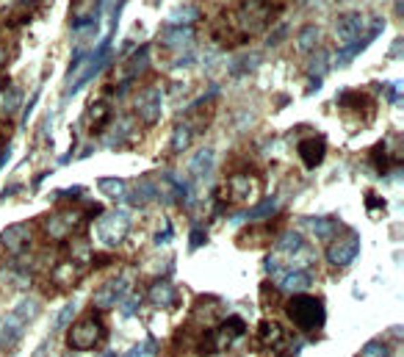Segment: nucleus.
<instances>
[{
	"label": "nucleus",
	"instance_id": "4468645a",
	"mask_svg": "<svg viewBox=\"0 0 404 357\" xmlns=\"http://www.w3.org/2000/svg\"><path fill=\"white\" fill-rule=\"evenodd\" d=\"M28 241H31V230H28V225H12V227H6L3 230V236H0V244H3V249L6 252H23V249H28Z\"/></svg>",
	"mask_w": 404,
	"mask_h": 357
},
{
	"label": "nucleus",
	"instance_id": "b1692460",
	"mask_svg": "<svg viewBox=\"0 0 404 357\" xmlns=\"http://www.w3.org/2000/svg\"><path fill=\"white\" fill-rule=\"evenodd\" d=\"M97 186H100V191H103L105 197H111V199H122V197L127 194V183L119 180V177H103Z\"/></svg>",
	"mask_w": 404,
	"mask_h": 357
},
{
	"label": "nucleus",
	"instance_id": "72a5a7b5",
	"mask_svg": "<svg viewBox=\"0 0 404 357\" xmlns=\"http://www.w3.org/2000/svg\"><path fill=\"white\" fill-rule=\"evenodd\" d=\"M366 202H368V210H374V208H382V210H385V199H377V194H374V191H368V194H366Z\"/></svg>",
	"mask_w": 404,
	"mask_h": 357
},
{
	"label": "nucleus",
	"instance_id": "f257e3e1",
	"mask_svg": "<svg viewBox=\"0 0 404 357\" xmlns=\"http://www.w3.org/2000/svg\"><path fill=\"white\" fill-rule=\"evenodd\" d=\"M286 316L291 319V324L299 332H316L324 327L327 321V310H324V299L313 297V294H294L286 302Z\"/></svg>",
	"mask_w": 404,
	"mask_h": 357
},
{
	"label": "nucleus",
	"instance_id": "412c9836",
	"mask_svg": "<svg viewBox=\"0 0 404 357\" xmlns=\"http://www.w3.org/2000/svg\"><path fill=\"white\" fill-rule=\"evenodd\" d=\"M307 249V244H305V238H302V233H296V230H288V233H283L280 238H277V255H302Z\"/></svg>",
	"mask_w": 404,
	"mask_h": 357
},
{
	"label": "nucleus",
	"instance_id": "f8f14e48",
	"mask_svg": "<svg viewBox=\"0 0 404 357\" xmlns=\"http://www.w3.org/2000/svg\"><path fill=\"white\" fill-rule=\"evenodd\" d=\"M227 202H247L249 197H255V177L249 172H238L227 177Z\"/></svg>",
	"mask_w": 404,
	"mask_h": 357
},
{
	"label": "nucleus",
	"instance_id": "6ab92c4d",
	"mask_svg": "<svg viewBox=\"0 0 404 357\" xmlns=\"http://www.w3.org/2000/svg\"><path fill=\"white\" fill-rule=\"evenodd\" d=\"M158 39H161V45H166L172 50H183V45H188L194 39V28L191 25H169Z\"/></svg>",
	"mask_w": 404,
	"mask_h": 357
},
{
	"label": "nucleus",
	"instance_id": "2eb2a0df",
	"mask_svg": "<svg viewBox=\"0 0 404 357\" xmlns=\"http://www.w3.org/2000/svg\"><path fill=\"white\" fill-rule=\"evenodd\" d=\"M111 119H114V106H111V100H97V103L89 108V130H92L94 136L105 133V127L111 125Z\"/></svg>",
	"mask_w": 404,
	"mask_h": 357
},
{
	"label": "nucleus",
	"instance_id": "a211bd4d",
	"mask_svg": "<svg viewBox=\"0 0 404 357\" xmlns=\"http://www.w3.org/2000/svg\"><path fill=\"white\" fill-rule=\"evenodd\" d=\"M305 225H307V230H310L316 238H321V241H329V238H335V236L341 233V222L332 219V217H307Z\"/></svg>",
	"mask_w": 404,
	"mask_h": 357
},
{
	"label": "nucleus",
	"instance_id": "c756f323",
	"mask_svg": "<svg viewBox=\"0 0 404 357\" xmlns=\"http://www.w3.org/2000/svg\"><path fill=\"white\" fill-rule=\"evenodd\" d=\"M360 357H390V352H388V343L385 341H368L360 349Z\"/></svg>",
	"mask_w": 404,
	"mask_h": 357
},
{
	"label": "nucleus",
	"instance_id": "a878e982",
	"mask_svg": "<svg viewBox=\"0 0 404 357\" xmlns=\"http://www.w3.org/2000/svg\"><path fill=\"white\" fill-rule=\"evenodd\" d=\"M283 338H286V332H283V327H280L277 321H260V341H263L266 346L280 343Z\"/></svg>",
	"mask_w": 404,
	"mask_h": 357
},
{
	"label": "nucleus",
	"instance_id": "9b49d317",
	"mask_svg": "<svg viewBox=\"0 0 404 357\" xmlns=\"http://www.w3.org/2000/svg\"><path fill=\"white\" fill-rule=\"evenodd\" d=\"M23 335H25V324L14 313L0 316V352L14 349L23 341Z\"/></svg>",
	"mask_w": 404,
	"mask_h": 357
},
{
	"label": "nucleus",
	"instance_id": "7c9ffc66",
	"mask_svg": "<svg viewBox=\"0 0 404 357\" xmlns=\"http://www.w3.org/2000/svg\"><path fill=\"white\" fill-rule=\"evenodd\" d=\"M73 316H75V302H66L64 308H61V313L55 316V330H66V327H70L73 324Z\"/></svg>",
	"mask_w": 404,
	"mask_h": 357
},
{
	"label": "nucleus",
	"instance_id": "7ed1b4c3",
	"mask_svg": "<svg viewBox=\"0 0 404 357\" xmlns=\"http://www.w3.org/2000/svg\"><path fill=\"white\" fill-rule=\"evenodd\" d=\"M103 338H105V324H103V319L94 316V313H89V316H84L81 321H75V324L70 327V332H66V346H70L73 352H89V349H94Z\"/></svg>",
	"mask_w": 404,
	"mask_h": 357
},
{
	"label": "nucleus",
	"instance_id": "dca6fc26",
	"mask_svg": "<svg viewBox=\"0 0 404 357\" xmlns=\"http://www.w3.org/2000/svg\"><path fill=\"white\" fill-rule=\"evenodd\" d=\"M150 302L155 305V308H175L177 305V288L169 282V280H155L153 285H150Z\"/></svg>",
	"mask_w": 404,
	"mask_h": 357
},
{
	"label": "nucleus",
	"instance_id": "393cba45",
	"mask_svg": "<svg viewBox=\"0 0 404 357\" xmlns=\"http://www.w3.org/2000/svg\"><path fill=\"white\" fill-rule=\"evenodd\" d=\"M191 136H194V130L186 122H177V127L172 133V153H183L191 145Z\"/></svg>",
	"mask_w": 404,
	"mask_h": 357
},
{
	"label": "nucleus",
	"instance_id": "423d86ee",
	"mask_svg": "<svg viewBox=\"0 0 404 357\" xmlns=\"http://www.w3.org/2000/svg\"><path fill=\"white\" fill-rule=\"evenodd\" d=\"M335 106H338L346 116H366V125L374 119L377 114V100L368 95V92H360V89H346L335 97Z\"/></svg>",
	"mask_w": 404,
	"mask_h": 357
},
{
	"label": "nucleus",
	"instance_id": "ddd939ff",
	"mask_svg": "<svg viewBox=\"0 0 404 357\" xmlns=\"http://www.w3.org/2000/svg\"><path fill=\"white\" fill-rule=\"evenodd\" d=\"M111 125H114V133L105 141L108 147H125L127 141L136 138V122H133V116H116L111 119Z\"/></svg>",
	"mask_w": 404,
	"mask_h": 357
},
{
	"label": "nucleus",
	"instance_id": "0eeeda50",
	"mask_svg": "<svg viewBox=\"0 0 404 357\" xmlns=\"http://www.w3.org/2000/svg\"><path fill=\"white\" fill-rule=\"evenodd\" d=\"M164 111V92L161 86H147L136 95V114L144 125H155Z\"/></svg>",
	"mask_w": 404,
	"mask_h": 357
},
{
	"label": "nucleus",
	"instance_id": "f03ea898",
	"mask_svg": "<svg viewBox=\"0 0 404 357\" xmlns=\"http://www.w3.org/2000/svg\"><path fill=\"white\" fill-rule=\"evenodd\" d=\"M108 61V42H100L94 50H81L75 56V61L70 64V75H66V95H73L78 92L81 86H86L100 69L105 66Z\"/></svg>",
	"mask_w": 404,
	"mask_h": 357
},
{
	"label": "nucleus",
	"instance_id": "c9c22d12",
	"mask_svg": "<svg viewBox=\"0 0 404 357\" xmlns=\"http://www.w3.org/2000/svg\"><path fill=\"white\" fill-rule=\"evenodd\" d=\"M105 357H116V354H105Z\"/></svg>",
	"mask_w": 404,
	"mask_h": 357
},
{
	"label": "nucleus",
	"instance_id": "4be33fe9",
	"mask_svg": "<svg viewBox=\"0 0 404 357\" xmlns=\"http://www.w3.org/2000/svg\"><path fill=\"white\" fill-rule=\"evenodd\" d=\"M12 313H14V316H17V319H20V321L28 327V324H31V321L39 316V302H36L34 297H23V299H20V302L12 308Z\"/></svg>",
	"mask_w": 404,
	"mask_h": 357
},
{
	"label": "nucleus",
	"instance_id": "2f4dec72",
	"mask_svg": "<svg viewBox=\"0 0 404 357\" xmlns=\"http://www.w3.org/2000/svg\"><path fill=\"white\" fill-rule=\"evenodd\" d=\"M20 100H23L20 89H12V92H9V97H3V111H6V114H12V111L20 106Z\"/></svg>",
	"mask_w": 404,
	"mask_h": 357
},
{
	"label": "nucleus",
	"instance_id": "1a4fd4ad",
	"mask_svg": "<svg viewBox=\"0 0 404 357\" xmlns=\"http://www.w3.org/2000/svg\"><path fill=\"white\" fill-rule=\"evenodd\" d=\"M296 153H299V158H302V164H305L307 169H316V167H321L324 158H327V138H324L321 133H313V136H307V138H299Z\"/></svg>",
	"mask_w": 404,
	"mask_h": 357
},
{
	"label": "nucleus",
	"instance_id": "39448f33",
	"mask_svg": "<svg viewBox=\"0 0 404 357\" xmlns=\"http://www.w3.org/2000/svg\"><path fill=\"white\" fill-rule=\"evenodd\" d=\"M127 233H130V213H127V210L103 213V219L97 222V238H100L105 247L122 244Z\"/></svg>",
	"mask_w": 404,
	"mask_h": 357
},
{
	"label": "nucleus",
	"instance_id": "473e14b6",
	"mask_svg": "<svg viewBox=\"0 0 404 357\" xmlns=\"http://www.w3.org/2000/svg\"><path fill=\"white\" fill-rule=\"evenodd\" d=\"M205 241H208V233H205V230H202L199 225H197V227H191V249H199Z\"/></svg>",
	"mask_w": 404,
	"mask_h": 357
},
{
	"label": "nucleus",
	"instance_id": "5701e85b",
	"mask_svg": "<svg viewBox=\"0 0 404 357\" xmlns=\"http://www.w3.org/2000/svg\"><path fill=\"white\" fill-rule=\"evenodd\" d=\"M318 39H321V28H318V25H305L302 34L296 36V47H299L302 53H310V50H316Z\"/></svg>",
	"mask_w": 404,
	"mask_h": 357
},
{
	"label": "nucleus",
	"instance_id": "bb28decb",
	"mask_svg": "<svg viewBox=\"0 0 404 357\" xmlns=\"http://www.w3.org/2000/svg\"><path fill=\"white\" fill-rule=\"evenodd\" d=\"M197 17H199V9L191 6V3H186V6H180V9H175V12L169 14L172 23H183V25H191Z\"/></svg>",
	"mask_w": 404,
	"mask_h": 357
},
{
	"label": "nucleus",
	"instance_id": "f704fd0d",
	"mask_svg": "<svg viewBox=\"0 0 404 357\" xmlns=\"http://www.w3.org/2000/svg\"><path fill=\"white\" fill-rule=\"evenodd\" d=\"M0 64H3V47H0Z\"/></svg>",
	"mask_w": 404,
	"mask_h": 357
},
{
	"label": "nucleus",
	"instance_id": "9d476101",
	"mask_svg": "<svg viewBox=\"0 0 404 357\" xmlns=\"http://www.w3.org/2000/svg\"><path fill=\"white\" fill-rule=\"evenodd\" d=\"M275 282H277V288H283V291H291V294H302L307 285L313 282V274L307 271V269H280L277 274H275Z\"/></svg>",
	"mask_w": 404,
	"mask_h": 357
},
{
	"label": "nucleus",
	"instance_id": "c85d7f7f",
	"mask_svg": "<svg viewBox=\"0 0 404 357\" xmlns=\"http://www.w3.org/2000/svg\"><path fill=\"white\" fill-rule=\"evenodd\" d=\"M327 69H329V53L327 50H316V58L310 64V75H318V81L327 75Z\"/></svg>",
	"mask_w": 404,
	"mask_h": 357
},
{
	"label": "nucleus",
	"instance_id": "f3484780",
	"mask_svg": "<svg viewBox=\"0 0 404 357\" xmlns=\"http://www.w3.org/2000/svg\"><path fill=\"white\" fill-rule=\"evenodd\" d=\"M280 210V197H268L263 202H257L255 208H249L247 213H241V217L233 219V225H241V222H257V219H268L275 217V213Z\"/></svg>",
	"mask_w": 404,
	"mask_h": 357
},
{
	"label": "nucleus",
	"instance_id": "aec40b11",
	"mask_svg": "<svg viewBox=\"0 0 404 357\" xmlns=\"http://www.w3.org/2000/svg\"><path fill=\"white\" fill-rule=\"evenodd\" d=\"M214 169V150L211 147H202L191 161H188V172L194 180H205Z\"/></svg>",
	"mask_w": 404,
	"mask_h": 357
},
{
	"label": "nucleus",
	"instance_id": "6e6552de",
	"mask_svg": "<svg viewBox=\"0 0 404 357\" xmlns=\"http://www.w3.org/2000/svg\"><path fill=\"white\" fill-rule=\"evenodd\" d=\"M127 294H130V280H127V277L108 280L100 291H94L92 305H94V308H100V310H108V308H116V305H119Z\"/></svg>",
	"mask_w": 404,
	"mask_h": 357
},
{
	"label": "nucleus",
	"instance_id": "cd10ccee",
	"mask_svg": "<svg viewBox=\"0 0 404 357\" xmlns=\"http://www.w3.org/2000/svg\"><path fill=\"white\" fill-rule=\"evenodd\" d=\"M139 305H142V297L139 294H127L122 302H119V316L122 319H133L139 313Z\"/></svg>",
	"mask_w": 404,
	"mask_h": 357
},
{
	"label": "nucleus",
	"instance_id": "20e7f679",
	"mask_svg": "<svg viewBox=\"0 0 404 357\" xmlns=\"http://www.w3.org/2000/svg\"><path fill=\"white\" fill-rule=\"evenodd\" d=\"M360 255V233L344 230V236H335L327 247V263L335 269H346Z\"/></svg>",
	"mask_w": 404,
	"mask_h": 357
}]
</instances>
